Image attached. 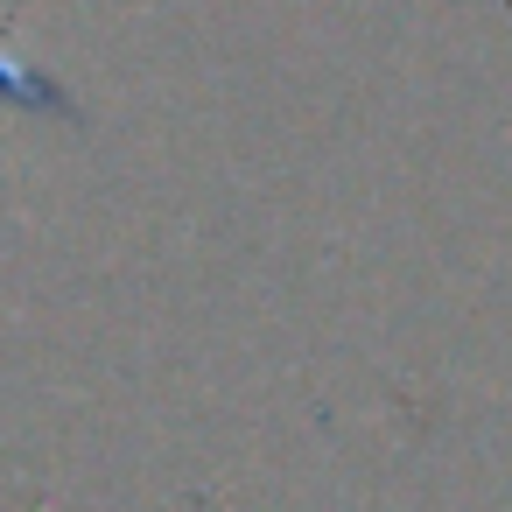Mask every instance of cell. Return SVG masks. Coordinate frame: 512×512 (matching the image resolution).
<instances>
[{
    "label": "cell",
    "instance_id": "obj_1",
    "mask_svg": "<svg viewBox=\"0 0 512 512\" xmlns=\"http://www.w3.org/2000/svg\"><path fill=\"white\" fill-rule=\"evenodd\" d=\"M0 92H15L22 106H57V99H64L50 78H36V71H29V64H15V57H0Z\"/></svg>",
    "mask_w": 512,
    "mask_h": 512
}]
</instances>
